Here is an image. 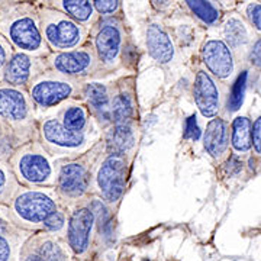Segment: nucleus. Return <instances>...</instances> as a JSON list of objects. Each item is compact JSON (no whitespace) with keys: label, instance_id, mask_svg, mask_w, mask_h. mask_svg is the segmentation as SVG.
Here are the masks:
<instances>
[{"label":"nucleus","instance_id":"1","mask_svg":"<svg viewBox=\"0 0 261 261\" xmlns=\"http://www.w3.org/2000/svg\"><path fill=\"white\" fill-rule=\"evenodd\" d=\"M126 180V161L122 155H111L97 174V185L105 199L115 202L121 197Z\"/></svg>","mask_w":261,"mask_h":261},{"label":"nucleus","instance_id":"2","mask_svg":"<svg viewBox=\"0 0 261 261\" xmlns=\"http://www.w3.org/2000/svg\"><path fill=\"white\" fill-rule=\"evenodd\" d=\"M15 209L29 222H44L49 215L56 212V203L51 197L44 193L29 192L16 199Z\"/></svg>","mask_w":261,"mask_h":261},{"label":"nucleus","instance_id":"3","mask_svg":"<svg viewBox=\"0 0 261 261\" xmlns=\"http://www.w3.org/2000/svg\"><path fill=\"white\" fill-rule=\"evenodd\" d=\"M94 215L89 209H80L73 214L68 226V243L75 252L86 251L89 245L90 231L93 226Z\"/></svg>","mask_w":261,"mask_h":261},{"label":"nucleus","instance_id":"4","mask_svg":"<svg viewBox=\"0 0 261 261\" xmlns=\"http://www.w3.org/2000/svg\"><path fill=\"white\" fill-rule=\"evenodd\" d=\"M195 100L203 116H214L219 109V92L205 71H199L195 82Z\"/></svg>","mask_w":261,"mask_h":261},{"label":"nucleus","instance_id":"5","mask_svg":"<svg viewBox=\"0 0 261 261\" xmlns=\"http://www.w3.org/2000/svg\"><path fill=\"white\" fill-rule=\"evenodd\" d=\"M203 60L207 68L218 77H228L232 73V56L221 41H209L203 47Z\"/></svg>","mask_w":261,"mask_h":261},{"label":"nucleus","instance_id":"6","mask_svg":"<svg viewBox=\"0 0 261 261\" xmlns=\"http://www.w3.org/2000/svg\"><path fill=\"white\" fill-rule=\"evenodd\" d=\"M48 41L57 48L74 47L80 41V28L68 19H61L56 23H49L45 29Z\"/></svg>","mask_w":261,"mask_h":261},{"label":"nucleus","instance_id":"7","mask_svg":"<svg viewBox=\"0 0 261 261\" xmlns=\"http://www.w3.org/2000/svg\"><path fill=\"white\" fill-rule=\"evenodd\" d=\"M10 38L12 41L23 49H38L41 47V35L35 27L34 20L29 18H23L16 20L10 27Z\"/></svg>","mask_w":261,"mask_h":261},{"label":"nucleus","instance_id":"8","mask_svg":"<svg viewBox=\"0 0 261 261\" xmlns=\"http://www.w3.org/2000/svg\"><path fill=\"white\" fill-rule=\"evenodd\" d=\"M97 54L103 63H113L121 49V32L113 25H106L100 29L96 38Z\"/></svg>","mask_w":261,"mask_h":261},{"label":"nucleus","instance_id":"9","mask_svg":"<svg viewBox=\"0 0 261 261\" xmlns=\"http://www.w3.org/2000/svg\"><path fill=\"white\" fill-rule=\"evenodd\" d=\"M70 93L71 87L64 82H41L32 89V97L42 106H53L68 97Z\"/></svg>","mask_w":261,"mask_h":261},{"label":"nucleus","instance_id":"10","mask_svg":"<svg viewBox=\"0 0 261 261\" xmlns=\"http://www.w3.org/2000/svg\"><path fill=\"white\" fill-rule=\"evenodd\" d=\"M147 47L149 54L159 63H168L174 56V48L170 38L159 25H151L147 31Z\"/></svg>","mask_w":261,"mask_h":261},{"label":"nucleus","instance_id":"11","mask_svg":"<svg viewBox=\"0 0 261 261\" xmlns=\"http://www.w3.org/2000/svg\"><path fill=\"white\" fill-rule=\"evenodd\" d=\"M44 135L51 144L63 148H77L84 142L82 132H73L67 129L57 121H48L44 125Z\"/></svg>","mask_w":261,"mask_h":261},{"label":"nucleus","instance_id":"12","mask_svg":"<svg viewBox=\"0 0 261 261\" xmlns=\"http://www.w3.org/2000/svg\"><path fill=\"white\" fill-rule=\"evenodd\" d=\"M87 187V174L83 166L68 164L60 173V189L65 195L79 196Z\"/></svg>","mask_w":261,"mask_h":261},{"label":"nucleus","instance_id":"13","mask_svg":"<svg viewBox=\"0 0 261 261\" xmlns=\"http://www.w3.org/2000/svg\"><path fill=\"white\" fill-rule=\"evenodd\" d=\"M54 65L67 74H83L92 65V54L87 51H74L58 54L54 58Z\"/></svg>","mask_w":261,"mask_h":261},{"label":"nucleus","instance_id":"14","mask_svg":"<svg viewBox=\"0 0 261 261\" xmlns=\"http://www.w3.org/2000/svg\"><path fill=\"white\" fill-rule=\"evenodd\" d=\"M19 170L22 176L34 183H41L47 180L51 174V167L48 161L42 155L37 154H28L19 163Z\"/></svg>","mask_w":261,"mask_h":261},{"label":"nucleus","instance_id":"15","mask_svg":"<svg viewBox=\"0 0 261 261\" xmlns=\"http://www.w3.org/2000/svg\"><path fill=\"white\" fill-rule=\"evenodd\" d=\"M226 126L222 119L209 122L205 132V148L212 157H221L226 149Z\"/></svg>","mask_w":261,"mask_h":261},{"label":"nucleus","instance_id":"16","mask_svg":"<svg viewBox=\"0 0 261 261\" xmlns=\"http://www.w3.org/2000/svg\"><path fill=\"white\" fill-rule=\"evenodd\" d=\"M0 115L8 119H22L27 115V102L15 90L0 89Z\"/></svg>","mask_w":261,"mask_h":261},{"label":"nucleus","instance_id":"17","mask_svg":"<svg viewBox=\"0 0 261 261\" xmlns=\"http://www.w3.org/2000/svg\"><path fill=\"white\" fill-rule=\"evenodd\" d=\"M134 132L128 123L116 125L108 135V149L112 155H122L134 145Z\"/></svg>","mask_w":261,"mask_h":261},{"label":"nucleus","instance_id":"18","mask_svg":"<svg viewBox=\"0 0 261 261\" xmlns=\"http://www.w3.org/2000/svg\"><path fill=\"white\" fill-rule=\"evenodd\" d=\"M86 96H87V100L92 105L96 112L99 113V116L103 119H108L109 115H111V109H108V92H106V87L103 84L99 83H92L87 84L86 87Z\"/></svg>","mask_w":261,"mask_h":261},{"label":"nucleus","instance_id":"19","mask_svg":"<svg viewBox=\"0 0 261 261\" xmlns=\"http://www.w3.org/2000/svg\"><path fill=\"white\" fill-rule=\"evenodd\" d=\"M29 68H31V61L28 57L23 54H16L10 60L5 79L10 84H23L28 80Z\"/></svg>","mask_w":261,"mask_h":261},{"label":"nucleus","instance_id":"20","mask_svg":"<svg viewBox=\"0 0 261 261\" xmlns=\"http://www.w3.org/2000/svg\"><path fill=\"white\" fill-rule=\"evenodd\" d=\"M232 145L237 151H248L251 147V123L247 118H237L232 123Z\"/></svg>","mask_w":261,"mask_h":261},{"label":"nucleus","instance_id":"21","mask_svg":"<svg viewBox=\"0 0 261 261\" xmlns=\"http://www.w3.org/2000/svg\"><path fill=\"white\" fill-rule=\"evenodd\" d=\"M225 38L232 48H238L248 41V32L240 19L232 18L225 27Z\"/></svg>","mask_w":261,"mask_h":261},{"label":"nucleus","instance_id":"22","mask_svg":"<svg viewBox=\"0 0 261 261\" xmlns=\"http://www.w3.org/2000/svg\"><path fill=\"white\" fill-rule=\"evenodd\" d=\"M132 115V102L129 96L119 94L113 99L112 108H111V116L116 125H123Z\"/></svg>","mask_w":261,"mask_h":261},{"label":"nucleus","instance_id":"23","mask_svg":"<svg viewBox=\"0 0 261 261\" xmlns=\"http://www.w3.org/2000/svg\"><path fill=\"white\" fill-rule=\"evenodd\" d=\"M189 5V8L192 9V12L195 13L199 19H202L206 23H216L219 19V12L215 8L211 2H200V0H190L186 2Z\"/></svg>","mask_w":261,"mask_h":261},{"label":"nucleus","instance_id":"24","mask_svg":"<svg viewBox=\"0 0 261 261\" xmlns=\"http://www.w3.org/2000/svg\"><path fill=\"white\" fill-rule=\"evenodd\" d=\"M63 6L71 16H74L82 22L89 20L93 10L90 2H84V0H67V2H63Z\"/></svg>","mask_w":261,"mask_h":261},{"label":"nucleus","instance_id":"25","mask_svg":"<svg viewBox=\"0 0 261 261\" xmlns=\"http://www.w3.org/2000/svg\"><path fill=\"white\" fill-rule=\"evenodd\" d=\"M245 89H247V71H243L238 75V79L235 80L232 87V92L228 100V108L229 111H238L241 108L244 102V94H245Z\"/></svg>","mask_w":261,"mask_h":261},{"label":"nucleus","instance_id":"26","mask_svg":"<svg viewBox=\"0 0 261 261\" xmlns=\"http://www.w3.org/2000/svg\"><path fill=\"white\" fill-rule=\"evenodd\" d=\"M86 125V112L79 106H71L64 113V126L73 132H80Z\"/></svg>","mask_w":261,"mask_h":261},{"label":"nucleus","instance_id":"27","mask_svg":"<svg viewBox=\"0 0 261 261\" xmlns=\"http://www.w3.org/2000/svg\"><path fill=\"white\" fill-rule=\"evenodd\" d=\"M41 261H65V255L63 250L54 243L42 244L39 248V255Z\"/></svg>","mask_w":261,"mask_h":261},{"label":"nucleus","instance_id":"28","mask_svg":"<svg viewBox=\"0 0 261 261\" xmlns=\"http://www.w3.org/2000/svg\"><path fill=\"white\" fill-rule=\"evenodd\" d=\"M92 212H96L97 218H99V225H100V229L102 232L109 237L111 235V224H109V214L106 211V207L102 205V202H94L93 203V211Z\"/></svg>","mask_w":261,"mask_h":261},{"label":"nucleus","instance_id":"29","mask_svg":"<svg viewBox=\"0 0 261 261\" xmlns=\"http://www.w3.org/2000/svg\"><path fill=\"white\" fill-rule=\"evenodd\" d=\"M44 225H45V228L51 229V231H58L64 225V218H63L61 214L54 212V214L49 215L47 219L44 221Z\"/></svg>","mask_w":261,"mask_h":261},{"label":"nucleus","instance_id":"30","mask_svg":"<svg viewBox=\"0 0 261 261\" xmlns=\"http://www.w3.org/2000/svg\"><path fill=\"white\" fill-rule=\"evenodd\" d=\"M185 137L190 138V140H197L200 137V129L197 126L196 122V116H190L186 121V130H185Z\"/></svg>","mask_w":261,"mask_h":261},{"label":"nucleus","instance_id":"31","mask_svg":"<svg viewBox=\"0 0 261 261\" xmlns=\"http://www.w3.org/2000/svg\"><path fill=\"white\" fill-rule=\"evenodd\" d=\"M94 8L99 10L100 13H113L115 10L119 8V2H113V0H97L93 2Z\"/></svg>","mask_w":261,"mask_h":261},{"label":"nucleus","instance_id":"32","mask_svg":"<svg viewBox=\"0 0 261 261\" xmlns=\"http://www.w3.org/2000/svg\"><path fill=\"white\" fill-rule=\"evenodd\" d=\"M248 16L252 25L261 31V5H251L248 8Z\"/></svg>","mask_w":261,"mask_h":261},{"label":"nucleus","instance_id":"33","mask_svg":"<svg viewBox=\"0 0 261 261\" xmlns=\"http://www.w3.org/2000/svg\"><path fill=\"white\" fill-rule=\"evenodd\" d=\"M252 142H254V149L261 154V116L254 123V129H252Z\"/></svg>","mask_w":261,"mask_h":261},{"label":"nucleus","instance_id":"34","mask_svg":"<svg viewBox=\"0 0 261 261\" xmlns=\"http://www.w3.org/2000/svg\"><path fill=\"white\" fill-rule=\"evenodd\" d=\"M250 60H251L252 64L261 68V39H258L254 44V47L251 49V54H250Z\"/></svg>","mask_w":261,"mask_h":261},{"label":"nucleus","instance_id":"35","mask_svg":"<svg viewBox=\"0 0 261 261\" xmlns=\"http://www.w3.org/2000/svg\"><path fill=\"white\" fill-rule=\"evenodd\" d=\"M9 244H8V241H6V240L2 237V233H0V261H8L9 260Z\"/></svg>","mask_w":261,"mask_h":261},{"label":"nucleus","instance_id":"36","mask_svg":"<svg viewBox=\"0 0 261 261\" xmlns=\"http://www.w3.org/2000/svg\"><path fill=\"white\" fill-rule=\"evenodd\" d=\"M226 166H228V167H226V171H228V174L231 176V174L238 173V171L241 170V166H243V164H241V161H240V160L233 155V157H231V160L226 163Z\"/></svg>","mask_w":261,"mask_h":261},{"label":"nucleus","instance_id":"37","mask_svg":"<svg viewBox=\"0 0 261 261\" xmlns=\"http://www.w3.org/2000/svg\"><path fill=\"white\" fill-rule=\"evenodd\" d=\"M5 58H6V54H5V49L2 47V44H0V67L5 63Z\"/></svg>","mask_w":261,"mask_h":261},{"label":"nucleus","instance_id":"38","mask_svg":"<svg viewBox=\"0 0 261 261\" xmlns=\"http://www.w3.org/2000/svg\"><path fill=\"white\" fill-rule=\"evenodd\" d=\"M5 183H6V177H5V174H3V171L0 170V190L5 187Z\"/></svg>","mask_w":261,"mask_h":261},{"label":"nucleus","instance_id":"39","mask_svg":"<svg viewBox=\"0 0 261 261\" xmlns=\"http://www.w3.org/2000/svg\"><path fill=\"white\" fill-rule=\"evenodd\" d=\"M25 261H41V258H39L38 255H31V257H28Z\"/></svg>","mask_w":261,"mask_h":261},{"label":"nucleus","instance_id":"40","mask_svg":"<svg viewBox=\"0 0 261 261\" xmlns=\"http://www.w3.org/2000/svg\"><path fill=\"white\" fill-rule=\"evenodd\" d=\"M144 261H148V260H144Z\"/></svg>","mask_w":261,"mask_h":261}]
</instances>
